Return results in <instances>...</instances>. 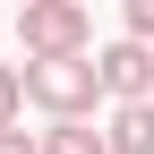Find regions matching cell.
I'll return each instance as SVG.
<instances>
[{
  "instance_id": "obj_8",
  "label": "cell",
  "mask_w": 154,
  "mask_h": 154,
  "mask_svg": "<svg viewBox=\"0 0 154 154\" xmlns=\"http://www.w3.org/2000/svg\"><path fill=\"white\" fill-rule=\"evenodd\" d=\"M0 154H43V137H26V128H9V137H0Z\"/></svg>"
},
{
  "instance_id": "obj_9",
  "label": "cell",
  "mask_w": 154,
  "mask_h": 154,
  "mask_svg": "<svg viewBox=\"0 0 154 154\" xmlns=\"http://www.w3.org/2000/svg\"><path fill=\"white\" fill-rule=\"evenodd\" d=\"M0 34H9V17H0Z\"/></svg>"
},
{
  "instance_id": "obj_2",
  "label": "cell",
  "mask_w": 154,
  "mask_h": 154,
  "mask_svg": "<svg viewBox=\"0 0 154 154\" xmlns=\"http://www.w3.org/2000/svg\"><path fill=\"white\" fill-rule=\"evenodd\" d=\"M26 103L51 111V120H86V111L103 103V69H94V51H86V60H34V69H26Z\"/></svg>"
},
{
  "instance_id": "obj_3",
  "label": "cell",
  "mask_w": 154,
  "mask_h": 154,
  "mask_svg": "<svg viewBox=\"0 0 154 154\" xmlns=\"http://www.w3.org/2000/svg\"><path fill=\"white\" fill-rule=\"evenodd\" d=\"M94 69H103V94H111V103H154V51L146 43L120 34V43L94 51Z\"/></svg>"
},
{
  "instance_id": "obj_4",
  "label": "cell",
  "mask_w": 154,
  "mask_h": 154,
  "mask_svg": "<svg viewBox=\"0 0 154 154\" xmlns=\"http://www.w3.org/2000/svg\"><path fill=\"white\" fill-rule=\"evenodd\" d=\"M103 146H111V154H154V103H111Z\"/></svg>"
},
{
  "instance_id": "obj_7",
  "label": "cell",
  "mask_w": 154,
  "mask_h": 154,
  "mask_svg": "<svg viewBox=\"0 0 154 154\" xmlns=\"http://www.w3.org/2000/svg\"><path fill=\"white\" fill-rule=\"evenodd\" d=\"M128 43L154 51V0H128Z\"/></svg>"
},
{
  "instance_id": "obj_6",
  "label": "cell",
  "mask_w": 154,
  "mask_h": 154,
  "mask_svg": "<svg viewBox=\"0 0 154 154\" xmlns=\"http://www.w3.org/2000/svg\"><path fill=\"white\" fill-rule=\"evenodd\" d=\"M17 111H26V69H0V137L17 128Z\"/></svg>"
},
{
  "instance_id": "obj_1",
  "label": "cell",
  "mask_w": 154,
  "mask_h": 154,
  "mask_svg": "<svg viewBox=\"0 0 154 154\" xmlns=\"http://www.w3.org/2000/svg\"><path fill=\"white\" fill-rule=\"evenodd\" d=\"M17 43H26V69L34 60H86L94 17H86V0H26L17 9Z\"/></svg>"
},
{
  "instance_id": "obj_5",
  "label": "cell",
  "mask_w": 154,
  "mask_h": 154,
  "mask_svg": "<svg viewBox=\"0 0 154 154\" xmlns=\"http://www.w3.org/2000/svg\"><path fill=\"white\" fill-rule=\"evenodd\" d=\"M43 154H111V146H103V128H86V120H51Z\"/></svg>"
}]
</instances>
